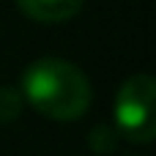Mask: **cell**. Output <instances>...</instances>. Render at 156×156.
Returning <instances> with one entry per match:
<instances>
[{"mask_svg": "<svg viewBox=\"0 0 156 156\" xmlns=\"http://www.w3.org/2000/svg\"><path fill=\"white\" fill-rule=\"evenodd\" d=\"M22 99L52 121H77L88 112L93 90L82 69L63 58H38L22 74Z\"/></svg>", "mask_w": 156, "mask_h": 156, "instance_id": "cell-1", "label": "cell"}, {"mask_svg": "<svg viewBox=\"0 0 156 156\" xmlns=\"http://www.w3.org/2000/svg\"><path fill=\"white\" fill-rule=\"evenodd\" d=\"M156 82L151 74L129 77L115 96V132L129 143L148 145L156 137Z\"/></svg>", "mask_w": 156, "mask_h": 156, "instance_id": "cell-2", "label": "cell"}, {"mask_svg": "<svg viewBox=\"0 0 156 156\" xmlns=\"http://www.w3.org/2000/svg\"><path fill=\"white\" fill-rule=\"evenodd\" d=\"M82 3L85 0H16V8L33 22L58 25L77 16L82 11Z\"/></svg>", "mask_w": 156, "mask_h": 156, "instance_id": "cell-3", "label": "cell"}, {"mask_svg": "<svg viewBox=\"0 0 156 156\" xmlns=\"http://www.w3.org/2000/svg\"><path fill=\"white\" fill-rule=\"evenodd\" d=\"M22 107H25L22 90L19 88H11V85H0V123L16 121L22 115Z\"/></svg>", "mask_w": 156, "mask_h": 156, "instance_id": "cell-4", "label": "cell"}, {"mask_svg": "<svg viewBox=\"0 0 156 156\" xmlns=\"http://www.w3.org/2000/svg\"><path fill=\"white\" fill-rule=\"evenodd\" d=\"M88 145L96 151V154H112L115 145H118V132L112 126H96L88 137Z\"/></svg>", "mask_w": 156, "mask_h": 156, "instance_id": "cell-5", "label": "cell"}]
</instances>
